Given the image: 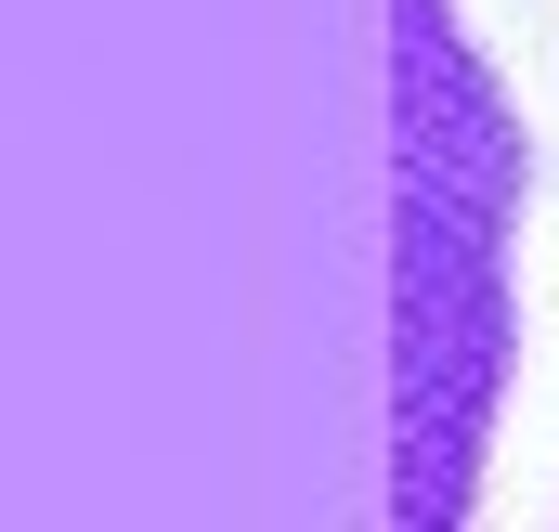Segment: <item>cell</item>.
I'll return each mask as SVG.
<instances>
[{
  "instance_id": "cell-1",
  "label": "cell",
  "mask_w": 559,
  "mask_h": 532,
  "mask_svg": "<svg viewBox=\"0 0 559 532\" xmlns=\"http://www.w3.org/2000/svg\"><path fill=\"white\" fill-rule=\"evenodd\" d=\"M508 208H521V131L442 0H404V532H455L495 351H508Z\"/></svg>"
}]
</instances>
